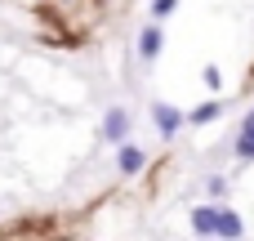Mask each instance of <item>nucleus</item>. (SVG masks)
I'll return each instance as SVG.
<instances>
[{
  "label": "nucleus",
  "instance_id": "obj_1",
  "mask_svg": "<svg viewBox=\"0 0 254 241\" xmlns=\"http://www.w3.org/2000/svg\"><path fill=\"white\" fill-rule=\"evenodd\" d=\"M188 219H192V233H196V237H223V241H241V237H246L241 215H237L232 206H223V201L196 206Z\"/></svg>",
  "mask_w": 254,
  "mask_h": 241
},
{
  "label": "nucleus",
  "instance_id": "obj_2",
  "mask_svg": "<svg viewBox=\"0 0 254 241\" xmlns=\"http://www.w3.org/2000/svg\"><path fill=\"white\" fill-rule=\"evenodd\" d=\"M147 116H152L156 134H161L165 143H170V139H174V134H179V130L188 125V116H183V112H179L174 103H152V112H147Z\"/></svg>",
  "mask_w": 254,
  "mask_h": 241
},
{
  "label": "nucleus",
  "instance_id": "obj_3",
  "mask_svg": "<svg viewBox=\"0 0 254 241\" xmlns=\"http://www.w3.org/2000/svg\"><path fill=\"white\" fill-rule=\"evenodd\" d=\"M116 170L125 174V179H134V174H143L147 170V148H138V143H116Z\"/></svg>",
  "mask_w": 254,
  "mask_h": 241
},
{
  "label": "nucleus",
  "instance_id": "obj_4",
  "mask_svg": "<svg viewBox=\"0 0 254 241\" xmlns=\"http://www.w3.org/2000/svg\"><path fill=\"white\" fill-rule=\"evenodd\" d=\"M161 49H165V31H161V22L152 18V22H147V27L138 31V58H143V63L152 67V63L161 58Z\"/></svg>",
  "mask_w": 254,
  "mask_h": 241
},
{
  "label": "nucleus",
  "instance_id": "obj_5",
  "mask_svg": "<svg viewBox=\"0 0 254 241\" xmlns=\"http://www.w3.org/2000/svg\"><path fill=\"white\" fill-rule=\"evenodd\" d=\"M129 125H134V121H129V112H125V107H112V112L103 116V139L116 148V143H125V139H129Z\"/></svg>",
  "mask_w": 254,
  "mask_h": 241
},
{
  "label": "nucleus",
  "instance_id": "obj_6",
  "mask_svg": "<svg viewBox=\"0 0 254 241\" xmlns=\"http://www.w3.org/2000/svg\"><path fill=\"white\" fill-rule=\"evenodd\" d=\"M232 157H237L241 165H250V161H254V112H246L241 130H237V139H232Z\"/></svg>",
  "mask_w": 254,
  "mask_h": 241
},
{
  "label": "nucleus",
  "instance_id": "obj_7",
  "mask_svg": "<svg viewBox=\"0 0 254 241\" xmlns=\"http://www.w3.org/2000/svg\"><path fill=\"white\" fill-rule=\"evenodd\" d=\"M219 116H223V98H210V103H201V107L188 112V125H210V121H219Z\"/></svg>",
  "mask_w": 254,
  "mask_h": 241
},
{
  "label": "nucleus",
  "instance_id": "obj_8",
  "mask_svg": "<svg viewBox=\"0 0 254 241\" xmlns=\"http://www.w3.org/2000/svg\"><path fill=\"white\" fill-rule=\"evenodd\" d=\"M205 192H210V201H228V179L223 174H210L205 179Z\"/></svg>",
  "mask_w": 254,
  "mask_h": 241
},
{
  "label": "nucleus",
  "instance_id": "obj_9",
  "mask_svg": "<svg viewBox=\"0 0 254 241\" xmlns=\"http://www.w3.org/2000/svg\"><path fill=\"white\" fill-rule=\"evenodd\" d=\"M201 80H205V89H214V94H219V89H223V72H219V67H214V63H210V67H205V72H201Z\"/></svg>",
  "mask_w": 254,
  "mask_h": 241
},
{
  "label": "nucleus",
  "instance_id": "obj_10",
  "mask_svg": "<svg viewBox=\"0 0 254 241\" xmlns=\"http://www.w3.org/2000/svg\"><path fill=\"white\" fill-rule=\"evenodd\" d=\"M174 9H179V0H152V18H156V22H161V18H170Z\"/></svg>",
  "mask_w": 254,
  "mask_h": 241
}]
</instances>
